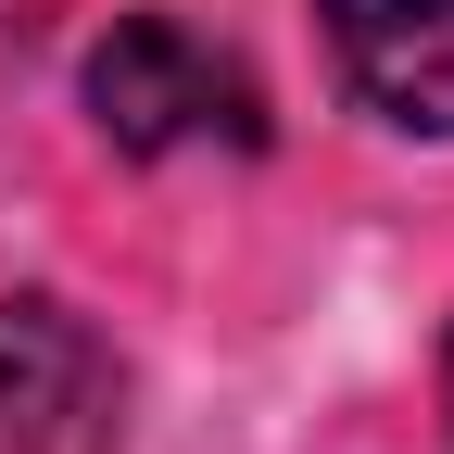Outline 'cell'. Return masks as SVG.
<instances>
[{
    "label": "cell",
    "mask_w": 454,
    "mask_h": 454,
    "mask_svg": "<svg viewBox=\"0 0 454 454\" xmlns=\"http://www.w3.org/2000/svg\"><path fill=\"white\" fill-rule=\"evenodd\" d=\"M89 114H101L114 152H253L265 139L253 76L215 38H190L177 13H139L89 51Z\"/></svg>",
    "instance_id": "1"
},
{
    "label": "cell",
    "mask_w": 454,
    "mask_h": 454,
    "mask_svg": "<svg viewBox=\"0 0 454 454\" xmlns=\"http://www.w3.org/2000/svg\"><path fill=\"white\" fill-rule=\"evenodd\" d=\"M0 454H114V354L64 303H0Z\"/></svg>",
    "instance_id": "2"
},
{
    "label": "cell",
    "mask_w": 454,
    "mask_h": 454,
    "mask_svg": "<svg viewBox=\"0 0 454 454\" xmlns=\"http://www.w3.org/2000/svg\"><path fill=\"white\" fill-rule=\"evenodd\" d=\"M328 38L391 127L454 139V0H328Z\"/></svg>",
    "instance_id": "3"
},
{
    "label": "cell",
    "mask_w": 454,
    "mask_h": 454,
    "mask_svg": "<svg viewBox=\"0 0 454 454\" xmlns=\"http://www.w3.org/2000/svg\"><path fill=\"white\" fill-rule=\"evenodd\" d=\"M442 417H454V340H442Z\"/></svg>",
    "instance_id": "4"
}]
</instances>
